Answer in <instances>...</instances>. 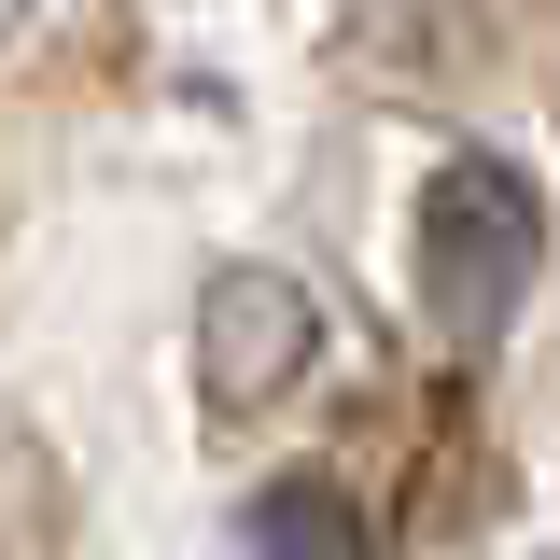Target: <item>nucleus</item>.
I'll use <instances>...</instances> for the list:
<instances>
[{
	"label": "nucleus",
	"mask_w": 560,
	"mask_h": 560,
	"mask_svg": "<svg viewBox=\"0 0 560 560\" xmlns=\"http://www.w3.org/2000/svg\"><path fill=\"white\" fill-rule=\"evenodd\" d=\"M308 337H323V323H308V294H294L280 267H224V280H210V323H197L210 407H267L280 378L308 364Z\"/></svg>",
	"instance_id": "f03ea898"
},
{
	"label": "nucleus",
	"mask_w": 560,
	"mask_h": 560,
	"mask_svg": "<svg viewBox=\"0 0 560 560\" xmlns=\"http://www.w3.org/2000/svg\"><path fill=\"white\" fill-rule=\"evenodd\" d=\"M238 533H253V560H378V533H364V504L337 477H267Z\"/></svg>",
	"instance_id": "7ed1b4c3"
},
{
	"label": "nucleus",
	"mask_w": 560,
	"mask_h": 560,
	"mask_svg": "<svg viewBox=\"0 0 560 560\" xmlns=\"http://www.w3.org/2000/svg\"><path fill=\"white\" fill-rule=\"evenodd\" d=\"M533 267H547V210H533V183H518L504 154H448L434 197H420V308H434V337H448V350H490L504 323H518Z\"/></svg>",
	"instance_id": "f257e3e1"
}]
</instances>
